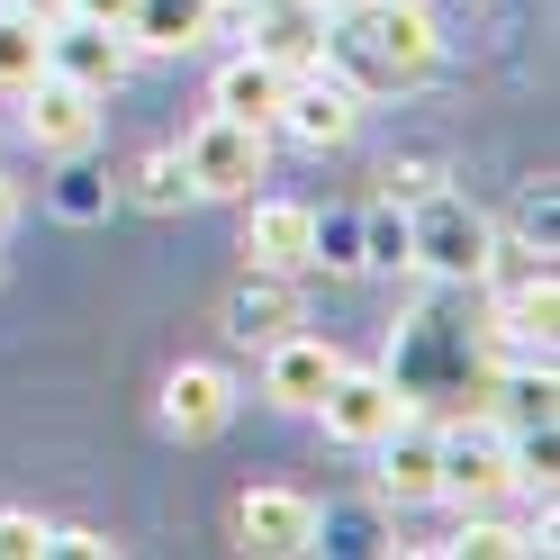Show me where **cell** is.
Segmentation results:
<instances>
[{"label": "cell", "mask_w": 560, "mask_h": 560, "mask_svg": "<svg viewBox=\"0 0 560 560\" xmlns=\"http://www.w3.org/2000/svg\"><path fill=\"white\" fill-rule=\"evenodd\" d=\"M362 19H371V55H380V73H398V82L434 73L443 37H434V10H425V0H362Z\"/></svg>", "instance_id": "10"}, {"label": "cell", "mask_w": 560, "mask_h": 560, "mask_svg": "<svg viewBox=\"0 0 560 560\" xmlns=\"http://www.w3.org/2000/svg\"><path fill=\"white\" fill-rule=\"evenodd\" d=\"M0 10H19V19H63L73 0H0Z\"/></svg>", "instance_id": "21"}, {"label": "cell", "mask_w": 560, "mask_h": 560, "mask_svg": "<svg viewBox=\"0 0 560 560\" xmlns=\"http://www.w3.org/2000/svg\"><path fill=\"white\" fill-rule=\"evenodd\" d=\"M515 479H524V470H515V443H506L498 425H479V434H470V425H462V434H443V498L462 506V515H470V506H498Z\"/></svg>", "instance_id": "5"}, {"label": "cell", "mask_w": 560, "mask_h": 560, "mask_svg": "<svg viewBox=\"0 0 560 560\" xmlns=\"http://www.w3.org/2000/svg\"><path fill=\"white\" fill-rule=\"evenodd\" d=\"M371 452H380V498L389 506H434L443 498V434L434 425L407 416V425H389Z\"/></svg>", "instance_id": "9"}, {"label": "cell", "mask_w": 560, "mask_h": 560, "mask_svg": "<svg viewBox=\"0 0 560 560\" xmlns=\"http://www.w3.org/2000/svg\"><path fill=\"white\" fill-rule=\"evenodd\" d=\"M127 55H136V46H127V27H109V19H82V10L46 19V73L82 82V91H100V100L127 82Z\"/></svg>", "instance_id": "2"}, {"label": "cell", "mask_w": 560, "mask_h": 560, "mask_svg": "<svg viewBox=\"0 0 560 560\" xmlns=\"http://www.w3.org/2000/svg\"><path fill=\"white\" fill-rule=\"evenodd\" d=\"M280 100H290V63H271V55H226L218 63V82H208V109H226V118H254V127H271L280 118Z\"/></svg>", "instance_id": "13"}, {"label": "cell", "mask_w": 560, "mask_h": 560, "mask_svg": "<svg viewBox=\"0 0 560 560\" xmlns=\"http://www.w3.org/2000/svg\"><path fill=\"white\" fill-rule=\"evenodd\" d=\"M317 254H326L317 208H299V199H254V208H244V262H262V271H307Z\"/></svg>", "instance_id": "8"}, {"label": "cell", "mask_w": 560, "mask_h": 560, "mask_svg": "<svg viewBox=\"0 0 560 560\" xmlns=\"http://www.w3.org/2000/svg\"><path fill=\"white\" fill-rule=\"evenodd\" d=\"M172 154H182V172H190V199H254L262 163H271V127L208 109V118H199Z\"/></svg>", "instance_id": "1"}, {"label": "cell", "mask_w": 560, "mask_h": 560, "mask_svg": "<svg viewBox=\"0 0 560 560\" xmlns=\"http://www.w3.org/2000/svg\"><path fill=\"white\" fill-rule=\"evenodd\" d=\"M46 551H82V560H109V534H91V524H73V534H46Z\"/></svg>", "instance_id": "20"}, {"label": "cell", "mask_w": 560, "mask_h": 560, "mask_svg": "<svg viewBox=\"0 0 560 560\" xmlns=\"http://www.w3.org/2000/svg\"><path fill=\"white\" fill-rule=\"evenodd\" d=\"M226 317H235V335H290L299 326V299H290V271H262L254 262V280H244V290L226 299Z\"/></svg>", "instance_id": "15"}, {"label": "cell", "mask_w": 560, "mask_h": 560, "mask_svg": "<svg viewBox=\"0 0 560 560\" xmlns=\"http://www.w3.org/2000/svg\"><path fill=\"white\" fill-rule=\"evenodd\" d=\"M235 534H244V551H262V560H299V551L326 542V515H317V498H299V488H244Z\"/></svg>", "instance_id": "4"}, {"label": "cell", "mask_w": 560, "mask_h": 560, "mask_svg": "<svg viewBox=\"0 0 560 560\" xmlns=\"http://www.w3.org/2000/svg\"><path fill=\"white\" fill-rule=\"evenodd\" d=\"M452 551H462V560H515V551H534V534H515V524H498L488 506H470V524H462Z\"/></svg>", "instance_id": "17"}, {"label": "cell", "mask_w": 560, "mask_h": 560, "mask_svg": "<svg viewBox=\"0 0 560 560\" xmlns=\"http://www.w3.org/2000/svg\"><path fill=\"white\" fill-rule=\"evenodd\" d=\"M317 10H362V0H317Z\"/></svg>", "instance_id": "24"}, {"label": "cell", "mask_w": 560, "mask_h": 560, "mask_svg": "<svg viewBox=\"0 0 560 560\" xmlns=\"http://www.w3.org/2000/svg\"><path fill=\"white\" fill-rule=\"evenodd\" d=\"M37 551H46V524L10 506V515H0V560H37Z\"/></svg>", "instance_id": "19"}, {"label": "cell", "mask_w": 560, "mask_h": 560, "mask_svg": "<svg viewBox=\"0 0 560 560\" xmlns=\"http://www.w3.org/2000/svg\"><path fill=\"white\" fill-rule=\"evenodd\" d=\"M307 416H326V434H335V443L371 452L389 425H407V398H398V380H380V371H353V362H343V371L326 380V398L307 407Z\"/></svg>", "instance_id": "3"}, {"label": "cell", "mask_w": 560, "mask_h": 560, "mask_svg": "<svg viewBox=\"0 0 560 560\" xmlns=\"http://www.w3.org/2000/svg\"><path fill=\"white\" fill-rule=\"evenodd\" d=\"M10 226H19V190L0 182V235H10Z\"/></svg>", "instance_id": "23"}, {"label": "cell", "mask_w": 560, "mask_h": 560, "mask_svg": "<svg viewBox=\"0 0 560 560\" xmlns=\"http://www.w3.org/2000/svg\"><path fill=\"white\" fill-rule=\"evenodd\" d=\"M226 416H235V380L218 362H182L163 380V434L208 443V434H226Z\"/></svg>", "instance_id": "12"}, {"label": "cell", "mask_w": 560, "mask_h": 560, "mask_svg": "<svg viewBox=\"0 0 560 560\" xmlns=\"http://www.w3.org/2000/svg\"><path fill=\"white\" fill-rule=\"evenodd\" d=\"M218 37V0H127V46L136 55H190Z\"/></svg>", "instance_id": "14"}, {"label": "cell", "mask_w": 560, "mask_h": 560, "mask_svg": "<svg viewBox=\"0 0 560 560\" xmlns=\"http://www.w3.org/2000/svg\"><path fill=\"white\" fill-rule=\"evenodd\" d=\"M271 127H290L299 145H317V154H326V145H343V136L362 127V91L307 63V73H290V100H280V118H271Z\"/></svg>", "instance_id": "6"}, {"label": "cell", "mask_w": 560, "mask_h": 560, "mask_svg": "<svg viewBox=\"0 0 560 560\" xmlns=\"http://www.w3.org/2000/svg\"><path fill=\"white\" fill-rule=\"evenodd\" d=\"M136 199H145V208H182V199H190L182 154H145V172H136Z\"/></svg>", "instance_id": "18"}, {"label": "cell", "mask_w": 560, "mask_h": 560, "mask_svg": "<svg viewBox=\"0 0 560 560\" xmlns=\"http://www.w3.org/2000/svg\"><path fill=\"white\" fill-rule=\"evenodd\" d=\"M19 100H27V145H37V154H82L100 136V91L63 82V73H37Z\"/></svg>", "instance_id": "7"}, {"label": "cell", "mask_w": 560, "mask_h": 560, "mask_svg": "<svg viewBox=\"0 0 560 560\" xmlns=\"http://www.w3.org/2000/svg\"><path fill=\"white\" fill-rule=\"evenodd\" d=\"M82 19H109V27H127V0H73Z\"/></svg>", "instance_id": "22"}, {"label": "cell", "mask_w": 560, "mask_h": 560, "mask_svg": "<svg viewBox=\"0 0 560 560\" xmlns=\"http://www.w3.org/2000/svg\"><path fill=\"white\" fill-rule=\"evenodd\" d=\"M37 73H46V19L0 10V100H19Z\"/></svg>", "instance_id": "16"}, {"label": "cell", "mask_w": 560, "mask_h": 560, "mask_svg": "<svg viewBox=\"0 0 560 560\" xmlns=\"http://www.w3.org/2000/svg\"><path fill=\"white\" fill-rule=\"evenodd\" d=\"M343 371V353H335V343L326 335H271V353H262V398L271 407H317L326 398V380Z\"/></svg>", "instance_id": "11"}]
</instances>
